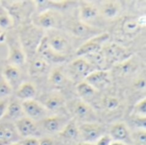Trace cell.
<instances>
[{"label": "cell", "instance_id": "obj_11", "mask_svg": "<svg viewBox=\"0 0 146 145\" xmlns=\"http://www.w3.org/2000/svg\"><path fill=\"white\" fill-rule=\"evenodd\" d=\"M8 40V57L7 61L9 64L20 67L24 64L26 60L25 51L19 40L15 38H6Z\"/></svg>", "mask_w": 146, "mask_h": 145}, {"label": "cell", "instance_id": "obj_7", "mask_svg": "<svg viewBox=\"0 0 146 145\" xmlns=\"http://www.w3.org/2000/svg\"><path fill=\"white\" fill-rule=\"evenodd\" d=\"M71 112L74 115L75 121H82V123L86 122H97L98 117L92 109V107L86 102L82 100H77L71 104Z\"/></svg>", "mask_w": 146, "mask_h": 145}, {"label": "cell", "instance_id": "obj_29", "mask_svg": "<svg viewBox=\"0 0 146 145\" xmlns=\"http://www.w3.org/2000/svg\"><path fill=\"white\" fill-rule=\"evenodd\" d=\"M118 67V70L120 71L121 73L122 74H128V73H132L133 72L136 71L137 69V63L134 60H133L132 58H128L127 60L121 62L120 64L117 65Z\"/></svg>", "mask_w": 146, "mask_h": 145}, {"label": "cell", "instance_id": "obj_24", "mask_svg": "<svg viewBox=\"0 0 146 145\" xmlns=\"http://www.w3.org/2000/svg\"><path fill=\"white\" fill-rule=\"evenodd\" d=\"M36 96V88L33 84L31 82H23L21 83L15 92V97L17 99L25 102L32 100Z\"/></svg>", "mask_w": 146, "mask_h": 145}, {"label": "cell", "instance_id": "obj_10", "mask_svg": "<svg viewBox=\"0 0 146 145\" xmlns=\"http://www.w3.org/2000/svg\"><path fill=\"white\" fill-rule=\"evenodd\" d=\"M15 130L19 135L23 138H38L40 136L41 132L38 126V124L27 117H22L15 121Z\"/></svg>", "mask_w": 146, "mask_h": 145}, {"label": "cell", "instance_id": "obj_26", "mask_svg": "<svg viewBox=\"0 0 146 145\" xmlns=\"http://www.w3.org/2000/svg\"><path fill=\"white\" fill-rule=\"evenodd\" d=\"M50 84L56 89L62 88L67 82V77L62 68H54L50 73Z\"/></svg>", "mask_w": 146, "mask_h": 145}, {"label": "cell", "instance_id": "obj_2", "mask_svg": "<svg viewBox=\"0 0 146 145\" xmlns=\"http://www.w3.org/2000/svg\"><path fill=\"white\" fill-rule=\"evenodd\" d=\"M109 38L110 34L108 32H102L87 39L76 50V56L78 57H84L86 56L101 51Z\"/></svg>", "mask_w": 146, "mask_h": 145}, {"label": "cell", "instance_id": "obj_25", "mask_svg": "<svg viewBox=\"0 0 146 145\" xmlns=\"http://www.w3.org/2000/svg\"><path fill=\"white\" fill-rule=\"evenodd\" d=\"M22 117H24V113H23L21 103H20L18 100L9 101L3 119L16 121Z\"/></svg>", "mask_w": 146, "mask_h": 145}, {"label": "cell", "instance_id": "obj_27", "mask_svg": "<svg viewBox=\"0 0 146 145\" xmlns=\"http://www.w3.org/2000/svg\"><path fill=\"white\" fill-rule=\"evenodd\" d=\"M48 68H49V63L40 56H38L32 61L29 68V73L32 75L38 76L46 73Z\"/></svg>", "mask_w": 146, "mask_h": 145}, {"label": "cell", "instance_id": "obj_32", "mask_svg": "<svg viewBox=\"0 0 146 145\" xmlns=\"http://www.w3.org/2000/svg\"><path fill=\"white\" fill-rule=\"evenodd\" d=\"M133 115L138 117H145L146 115V101L145 97L139 100L133 108Z\"/></svg>", "mask_w": 146, "mask_h": 145}, {"label": "cell", "instance_id": "obj_38", "mask_svg": "<svg viewBox=\"0 0 146 145\" xmlns=\"http://www.w3.org/2000/svg\"><path fill=\"white\" fill-rule=\"evenodd\" d=\"M39 145H55V143L50 138H44L39 139Z\"/></svg>", "mask_w": 146, "mask_h": 145}, {"label": "cell", "instance_id": "obj_22", "mask_svg": "<svg viewBox=\"0 0 146 145\" xmlns=\"http://www.w3.org/2000/svg\"><path fill=\"white\" fill-rule=\"evenodd\" d=\"M98 9L99 15L106 19H114L121 12V3L118 1H105Z\"/></svg>", "mask_w": 146, "mask_h": 145}, {"label": "cell", "instance_id": "obj_13", "mask_svg": "<svg viewBox=\"0 0 146 145\" xmlns=\"http://www.w3.org/2000/svg\"><path fill=\"white\" fill-rule=\"evenodd\" d=\"M85 81L96 91H101L110 86L111 84V75L108 71L95 70L85 79Z\"/></svg>", "mask_w": 146, "mask_h": 145}, {"label": "cell", "instance_id": "obj_37", "mask_svg": "<svg viewBox=\"0 0 146 145\" xmlns=\"http://www.w3.org/2000/svg\"><path fill=\"white\" fill-rule=\"evenodd\" d=\"M111 143V139L109 137V135H105L104 137H103L100 140H98L95 145H110V144Z\"/></svg>", "mask_w": 146, "mask_h": 145}, {"label": "cell", "instance_id": "obj_33", "mask_svg": "<svg viewBox=\"0 0 146 145\" xmlns=\"http://www.w3.org/2000/svg\"><path fill=\"white\" fill-rule=\"evenodd\" d=\"M132 139L133 145H145V130H135L133 132H132Z\"/></svg>", "mask_w": 146, "mask_h": 145}, {"label": "cell", "instance_id": "obj_28", "mask_svg": "<svg viewBox=\"0 0 146 145\" xmlns=\"http://www.w3.org/2000/svg\"><path fill=\"white\" fill-rule=\"evenodd\" d=\"M77 92L79 96L83 99L82 101L87 103L88 101L94 99L97 91L86 81H82L77 86Z\"/></svg>", "mask_w": 146, "mask_h": 145}, {"label": "cell", "instance_id": "obj_21", "mask_svg": "<svg viewBox=\"0 0 146 145\" xmlns=\"http://www.w3.org/2000/svg\"><path fill=\"white\" fill-rule=\"evenodd\" d=\"M1 74L8 82V84L11 86V88L19 84L21 79V71L19 67L7 63L3 67L1 70Z\"/></svg>", "mask_w": 146, "mask_h": 145}, {"label": "cell", "instance_id": "obj_16", "mask_svg": "<svg viewBox=\"0 0 146 145\" xmlns=\"http://www.w3.org/2000/svg\"><path fill=\"white\" fill-rule=\"evenodd\" d=\"M79 3L80 21L89 24L88 22L94 21L99 15V9L93 3L87 1H80Z\"/></svg>", "mask_w": 146, "mask_h": 145}, {"label": "cell", "instance_id": "obj_40", "mask_svg": "<svg viewBox=\"0 0 146 145\" xmlns=\"http://www.w3.org/2000/svg\"><path fill=\"white\" fill-rule=\"evenodd\" d=\"M110 145H127V144H121V143H117V142H112V141H111V143L110 144Z\"/></svg>", "mask_w": 146, "mask_h": 145}, {"label": "cell", "instance_id": "obj_15", "mask_svg": "<svg viewBox=\"0 0 146 145\" xmlns=\"http://www.w3.org/2000/svg\"><path fill=\"white\" fill-rule=\"evenodd\" d=\"M68 29L70 32L77 38H92L98 34L99 29L92 26L90 24L81 21H74L69 23Z\"/></svg>", "mask_w": 146, "mask_h": 145}, {"label": "cell", "instance_id": "obj_31", "mask_svg": "<svg viewBox=\"0 0 146 145\" xmlns=\"http://www.w3.org/2000/svg\"><path fill=\"white\" fill-rule=\"evenodd\" d=\"M102 107L109 112H114L119 109L120 100L115 97H111V96L105 97L102 100Z\"/></svg>", "mask_w": 146, "mask_h": 145}, {"label": "cell", "instance_id": "obj_6", "mask_svg": "<svg viewBox=\"0 0 146 145\" xmlns=\"http://www.w3.org/2000/svg\"><path fill=\"white\" fill-rule=\"evenodd\" d=\"M48 35H45L48 44L56 53L67 56V54L71 50L69 39L61 32L50 30Z\"/></svg>", "mask_w": 146, "mask_h": 145}, {"label": "cell", "instance_id": "obj_30", "mask_svg": "<svg viewBox=\"0 0 146 145\" xmlns=\"http://www.w3.org/2000/svg\"><path fill=\"white\" fill-rule=\"evenodd\" d=\"M13 18L9 12L0 5V29H7L13 25Z\"/></svg>", "mask_w": 146, "mask_h": 145}, {"label": "cell", "instance_id": "obj_9", "mask_svg": "<svg viewBox=\"0 0 146 145\" xmlns=\"http://www.w3.org/2000/svg\"><path fill=\"white\" fill-rule=\"evenodd\" d=\"M96 69L84 57H78L74 60L68 67V72L70 76L76 80L85 79L91 73Z\"/></svg>", "mask_w": 146, "mask_h": 145}, {"label": "cell", "instance_id": "obj_36", "mask_svg": "<svg viewBox=\"0 0 146 145\" xmlns=\"http://www.w3.org/2000/svg\"><path fill=\"white\" fill-rule=\"evenodd\" d=\"M9 100L8 99H1L0 100V119L3 118L5 113H6V110H7V108H8V105H9Z\"/></svg>", "mask_w": 146, "mask_h": 145}, {"label": "cell", "instance_id": "obj_5", "mask_svg": "<svg viewBox=\"0 0 146 145\" xmlns=\"http://www.w3.org/2000/svg\"><path fill=\"white\" fill-rule=\"evenodd\" d=\"M62 17L59 13L51 9H44L35 19L37 27L47 30H55L60 26Z\"/></svg>", "mask_w": 146, "mask_h": 145}, {"label": "cell", "instance_id": "obj_19", "mask_svg": "<svg viewBox=\"0 0 146 145\" xmlns=\"http://www.w3.org/2000/svg\"><path fill=\"white\" fill-rule=\"evenodd\" d=\"M19 135L11 123L0 124V145H9L17 142Z\"/></svg>", "mask_w": 146, "mask_h": 145}, {"label": "cell", "instance_id": "obj_34", "mask_svg": "<svg viewBox=\"0 0 146 145\" xmlns=\"http://www.w3.org/2000/svg\"><path fill=\"white\" fill-rule=\"evenodd\" d=\"M12 91L11 86L8 84V82L3 79L0 72V100L5 99L6 97L9 96Z\"/></svg>", "mask_w": 146, "mask_h": 145}, {"label": "cell", "instance_id": "obj_1", "mask_svg": "<svg viewBox=\"0 0 146 145\" xmlns=\"http://www.w3.org/2000/svg\"><path fill=\"white\" fill-rule=\"evenodd\" d=\"M80 142L96 144L106 134L104 126L98 122H86L78 125Z\"/></svg>", "mask_w": 146, "mask_h": 145}, {"label": "cell", "instance_id": "obj_17", "mask_svg": "<svg viewBox=\"0 0 146 145\" xmlns=\"http://www.w3.org/2000/svg\"><path fill=\"white\" fill-rule=\"evenodd\" d=\"M21 106H22L23 113L26 115V117L31 120L40 119L44 115L46 112L45 109L41 104V103L34 99L22 102Z\"/></svg>", "mask_w": 146, "mask_h": 145}, {"label": "cell", "instance_id": "obj_23", "mask_svg": "<svg viewBox=\"0 0 146 145\" xmlns=\"http://www.w3.org/2000/svg\"><path fill=\"white\" fill-rule=\"evenodd\" d=\"M45 110H49L51 112L59 111L64 106V98L57 93H52L45 96L43 100V103H41Z\"/></svg>", "mask_w": 146, "mask_h": 145}, {"label": "cell", "instance_id": "obj_42", "mask_svg": "<svg viewBox=\"0 0 146 145\" xmlns=\"http://www.w3.org/2000/svg\"><path fill=\"white\" fill-rule=\"evenodd\" d=\"M0 33H1V32H0Z\"/></svg>", "mask_w": 146, "mask_h": 145}, {"label": "cell", "instance_id": "obj_18", "mask_svg": "<svg viewBox=\"0 0 146 145\" xmlns=\"http://www.w3.org/2000/svg\"><path fill=\"white\" fill-rule=\"evenodd\" d=\"M145 16L136 17H127L126 18L121 24V30L127 36H134L139 31L145 26Z\"/></svg>", "mask_w": 146, "mask_h": 145}, {"label": "cell", "instance_id": "obj_41", "mask_svg": "<svg viewBox=\"0 0 146 145\" xmlns=\"http://www.w3.org/2000/svg\"><path fill=\"white\" fill-rule=\"evenodd\" d=\"M9 145H21V144L19 142H15V143H13V144H11Z\"/></svg>", "mask_w": 146, "mask_h": 145}, {"label": "cell", "instance_id": "obj_8", "mask_svg": "<svg viewBox=\"0 0 146 145\" xmlns=\"http://www.w3.org/2000/svg\"><path fill=\"white\" fill-rule=\"evenodd\" d=\"M44 36L41 35L40 30L36 26H27L21 31V44L24 50H37L38 45Z\"/></svg>", "mask_w": 146, "mask_h": 145}, {"label": "cell", "instance_id": "obj_12", "mask_svg": "<svg viewBox=\"0 0 146 145\" xmlns=\"http://www.w3.org/2000/svg\"><path fill=\"white\" fill-rule=\"evenodd\" d=\"M112 142L121 143L127 145H133L132 132L124 122L114 123L108 134Z\"/></svg>", "mask_w": 146, "mask_h": 145}, {"label": "cell", "instance_id": "obj_4", "mask_svg": "<svg viewBox=\"0 0 146 145\" xmlns=\"http://www.w3.org/2000/svg\"><path fill=\"white\" fill-rule=\"evenodd\" d=\"M102 51L106 62V65L121 63L131 56L127 49L117 44H105L102 49Z\"/></svg>", "mask_w": 146, "mask_h": 145}, {"label": "cell", "instance_id": "obj_35", "mask_svg": "<svg viewBox=\"0 0 146 145\" xmlns=\"http://www.w3.org/2000/svg\"><path fill=\"white\" fill-rule=\"evenodd\" d=\"M19 143L21 145H39V139L38 138H26Z\"/></svg>", "mask_w": 146, "mask_h": 145}, {"label": "cell", "instance_id": "obj_20", "mask_svg": "<svg viewBox=\"0 0 146 145\" xmlns=\"http://www.w3.org/2000/svg\"><path fill=\"white\" fill-rule=\"evenodd\" d=\"M58 135L65 142L74 143V144L80 142L77 121H75L74 119L69 120V121L67 123V125L64 126V128Z\"/></svg>", "mask_w": 146, "mask_h": 145}, {"label": "cell", "instance_id": "obj_3", "mask_svg": "<svg viewBox=\"0 0 146 145\" xmlns=\"http://www.w3.org/2000/svg\"><path fill=\"white\" fill-rule=\"evenodd\" d=\"M69 120L62 115H51L41 119L37 124L40 132L48 134H59Z\"/></svg>", "mask_w": 146, "mask_h": 145}, {"label": "cell", "instance_id": "obj_14", "mask_svg": "<svg viewBox=\"0 0 146 145\" xmlns=\"http://www.w3.org/2000/svg\"><path fill=\"white\" fill-rule=\"evenodd\" d=\"M38 56L45 60L48 63L49 62H53V63H61L66 60L67 56H62L58 53H56L55 50H52V48L48 44L47 38L45 36L43 37L41 39L39 44L38 45L37 50Z\"/></svg>", "mask_w": 146, "mask_h": 145}, {"label": "cell", "instance_id": "obj_39", "mask_svg": "<svg viewBox=\"0 0 146 145\" xmlns=\"http://www.w3.org/2000/svg\"><path fill=\"white\" fill-rule=\"evenodd\" d=\"M74 145H95V144H89V143H84V142H78Z\"/></svg>", "mask_w": 146, "mask_h": 145}]
</instances>
